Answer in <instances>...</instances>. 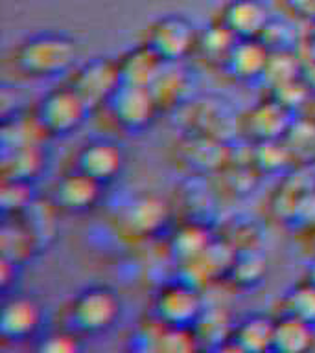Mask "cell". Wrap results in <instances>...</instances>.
Returning a JSON list of instances; mask_svg holds the SVG:
<instances>
[{
    "mask_svg": "<svg viewBox=\"0 0 315 353\" xmlns=\"http://www.w3.org/2000/svg\"><path fill=\"white\" fill-rule=\"evenodd\" d=\"M76 44L59 35H35L19 44L13 63L30 77H54L66 72L76 59Z\"/></svg>",
    "mask_w": 315,
    "mask_h": 353,
    "instance_id": "obj_1",
    "label": "cell"
},
{
    "mask_svg": "<svg viewBox=\"0 0 315 353\" xmlns=\"http://www.w3.org/2000/svg\"><path fill=\"white\" fill-rule=\"evenodd\" d=\"M88 110L79 94L70 85H65L44 94L35 109V118L50 137H63L82 125Z\"/></svg>",
    "mask_w": 315,
    "mask_h": 353,
    "instance_id": "obj_2",
    "label": "cell"
},
{
    "mask_svg": "<svg viewBox=\"0 0 315 353\" xmlns=\"http://www.w3.org/2000/svg\"><path fill=\"white\" fill-rule=\"evenodd\" d=\"M144 44H148L160 59L171 65L195 52L198 32L182 17H162L146 30Z\"/></svg>",
    "mask_w": 315,
    "mask_h": 353,
    "instance_id": "obj_3",
    "label": "cell"
},
{
    "mask_svg": "<svg viewBox=\"0 0 315 353\" xmlns=\"http://www.w3.org/2000/svg\"><path fill=\"white\" fill-rule=\"evenodd\" d=\"M88 109L99 107L109 101L115 90L122 85V74L118 61L94 59L79 66L68 81Z\"/></svg>",
    "mask_w": 315,
    "mask_h": 353,
    "instance_id": "obj_4",
    "label": "cell"
},
{
    "mask_svg": "<svg viewBox=\"0 0 315 353\" xmlns=\"http://www.w3.org/2000/svg\"><path fill=\"white\" fill-rule=\"evenodd\" d=\"M120 303L104 287H93L79 292L70 303V320L83 333H102L109 330L118 319Z\"/></svg>",
    "mask_w": 315,
    "mask_h": 353,
    "instance_id": "obj_5",
    "label": "cell"
},
{
    "mask_svg": "<svg viewBox=\"0 0 315 353\" xmlns=\"http://www.w3.org/2000/svg\"><path fill=\"white\" fill-rule=\"evenodd\" d=\"M111 118L122 129L140 131L153 120L155 112L159 110L157 101L149 88L135 87L122 83L105 103Z\"/></svg>",
    "mask_w": 315,
    "mask_h": 353,
    "instance_id": "obj_6",
    "label": "cell"
},
{
    "mask_svg": "<svg viewBox=\"0 0 315 353\" xmlns=\"http://www.w3.org/2000/svg\"><path fill=\"white\" fill-rule=\"evenodd\" d=\"M203 314L201 296L192 285L171 283L155 298V316L164 325L192 327Z\"/></svg>",
    "mask_w": 315,
    "mask_h": 353,
    "instance_id": "obj_7",
    "label": "cell"
},
{
    "mask_svg": "<svg viewBox=\"0 0 315 353\" xmlns=\"http://www.w3.org/2000/svg\"><path fill=\"white\" fill-rule=\"evenodd\" d=\"M175 153L182 164L195 173H220L231 162L225 140L201 132H187V137L175 143Z\"/></svg>",
    "mask_w": 315,
    "mask_h": 353,
    "instance_id": "obj_8",
    "label": "cell"
},
{
    "mask_svg": "<svg viewBox=\"0 0 315 353\" xmlns=\"http://www.w3.org/2000/svg\"><path fill=\"white\" fill-rule=\"evenodd\" d=\"M292 120L289 110L267 98L245 110L238 118V131L253 143L280 140L286 134Z\"/></svg>",
    "mask_w": 315,
    "mask_h": 353,
    "instance_id": "obj_9",
    "label": "cell"
},
{
    "mask_svg": "<svg viewBox=\"0 0 315 353\" xmlns=\"http://www.w3.org/2000/svg\"><path fill=\"white\" fill-rule=\"evenodd\" d=\"M221 22L234 37L258 39L269 22V13L260 0H229L220 11Z\"/></svg>",
    "mask_w": 315,
    "mask_h": 353,
    "instance_id": "obj_10",
    "label": "cell"
},
{
    "mask_svg": "<svg viewBox=\"0 0 315 353\" xmlns=\"http://www.w3.org/2000/svg\"><path fill=\"white\" fill-rule=\"evenodd\" d=\"M124 165L122 151L107 140H94L83 145L76 154V170L99 184L113 181Z\"/></svg>",
    "mask_w": 315,
    "mask_h": 353,
    "instance_id": "obj_11",
    "label": "cell"
},
{
    "mask_svg": "<svg viewBox=\"0 0 315 353\" xmlns=\"http://www.w3.org/2000/svg\"><path fill=\"white\" fill-rule=\"evenodd\" d=\"M267 59H269V50L258 39H240L227 55L223 68L234 79L251 81L264 76Z\"/></svg>",
    "mask_w": 315,
    "mask_h": 353,
    "instance_id": "obj_12",
    "label": "cell"
},
{
    "mask_svg": "<svg viewBox=\"0 0 315 353\" xmlns=\"http://www.w3.org/2000/svg\"><path fill=\"white\" fill-rule=\"evenodd\" d=\"M41 324V309L32 298L17 296L4 303L0 316V333L10 341H24L35 335Z\"/></svg>",
    "mask_w": 315,
    "mask_h": 353,
    "instance_id": "obj_13",
    "label": "cell"
},
{
    "mask_svg": "<svg viewBox=\"0 0 315 353\" xmlns=\"http://www.w3.org/2000/svg\"><path fill=\"white\" fill-rule=\"evenodd\" d=\"M166 65L168 63H164L148 44L144 43L137 48L129 50L118 59L122 83L144 88H149L157 81V77L164 70Z\"/></svg>",
    "mask_w": 315,
    "mask_h": 353,
    "instance_id": "obj_14",
    "label": "cell"
},
{
    "mask_svg": "<svg viewBox=\"0 0 315 353\" xmlns=\"http://www.w3.org/2000/svg\"><path fill=\"white\" fill-rule=\"evenodd\" d=\"M168 206L157 197L135 199L122 215V225L135 237H148L164 225Z\"/></svg>",
    "mask_w": 315,
    "mask_h": 353,
    "instance_id": "obj_15",
    "label": "cell"
},
{
    "mask_svg": "<svg viewBox=\"0 0 315 353\" xmlns=\"http://www.w3.org/2000/svg\"><path fill=\"white\" fill-rule=\"evenodd\" d=\"M99 186L98 181L74 170L55 184V203L72 212L93 208L99 197Z\"/></svg>",
    "mask_w": 315,
    "mask_h": 353,
    "instance_id": "obj_16",
    "label": "cell"
},
{
    "mask_svg": "<svg viewBox=\"0 0 315 353\" xmlns=\"http://www.w3.org/2000/svg\"><path fill=\"white\" fill-rule=\"evenodd\" d=\"M314 342V325L293 314H282L275 322L273 350L280 352H304Z\"/></svg>",
    "mask_w": 315,
    "mask_h": 353,
    "instance_id": "obj_17",
    "label": "cell"
},
{
    "mask_svg": "<svg viewBox=\"0 0 315 353\" xmlns=\"http://www.w3.org/2000/svg\"><path fill=\"white\" fill-rule=\"evenodd\" d=\"M13 215L15 219L4 221L2 226V250H4V258L21 263L33 250H37L39 245L24 217L21 214Z\"/></svg>",
    "mask_w": 315,
    "mask_h": 353,
    "instance_id": "obj_18",
    "label": "cell"
},
{
    "mask_svg": "<svg viewBox=\"0 0 315 353\" xmlns=\"http://www.w3.org/2000/svg\"><path fill=\"white\" fill-rule=\"evenodd\" d=\"M275 339V322L265 316H253L242 322L232 335L234 346L240 352H264L273 350Z\"/></svg>",
    "mask_w": 315,
    "mask_h": 353,
    "instance_id": "obj_19",
    "label": "cell"
},
{
    "mask_svg": "<svg viewBox=\"0 0 315 353\" xmlns=\"http://www.w3.org/2000/svg\"><path fill=\"white\" fill-rule=\"evenodd\" d=\"M249 164L258 171V175H275L293 164V159L280 138L253 143V149H249Z\"/></svg>",
    "mask_w": 315,
    "mask_h": 353,
    "instance_id": "obj_20",
    "label": "cell"
},
{
    "mask_svg": "<svg viewBox=\"0 0 315 353\" xmlns=\"http://www.w3.org/2000/svg\"><path fill=\"white\" fill-rule=\"evenodd\" d=\"M41 165H43V157L39 145L11 148L6 149L2 173L4 179L28 182L41 171Z\"/></svg>",
    "mask_w": 315,
    "mask_h": 353,
    "instance_id": "obj_21",
    "label": "cell"
},
{
    "mask_svg": "<svg viewBox=\"0 0 315 353\" xmlns=\"http://www.w3.org/2000/svg\"><path fill=\"white\" fill-rule=\"evenodd\" d=\"M236 41L238 39L221 22L216 21L209 28H204V32L198 33L195 52L203 55L204 61L223 66L227 55Z\"/></svg>",
    "mask_w": 315,
    "mask_h": 353,
    "instance_id": "obj_22",
    "label": "cell"
},
{
    "mask_svg": "<svg viewBox=\"0 0 315 353\" xmlns=\"http://www.w3.org/2000/svg\"><path fill=\"white\" fill-rule=\"evenodd\" d=\"M287 151L295 160H309L315 154V120L306 114L293 118L286 134L282 137Z\"/></svg>",
    "mask_w": 315,
    "mask_h": 353,
    "instance_id": "obj_23",
    "label": "cell"
},
{
    "mask_svg": "<svg viewBox=\"0 0 315 353\" xmlns=\"http://www.w3.org/2000/svg\"><path fill=\"white\" fill-rule=\"evenodd\" d=\"M265 274L264 258L256 254L253 248L249 250H240L234 254L231 261V267L227 270V276L238 287H251L258 283Z\"/></svg>",
    "mask_w": 315,
    "mask_h": 353,
    "instance_id": "obj_24",
    "label": "cell"
},
{
    "mask_svg": "<svg viewBox=\"0 0 315 353\" xmlns=\"http://www.w3.org/2000/svg\"><path fill=\"white\" fill-rule=\"evenodd\" d=\"M153 94L157 107H177L181 103L188 92V79L184 74L179 70H170L166 68L160 72L157 81L149 87Z\"/></svg>",
    "mask_w": 315,
    "mask_h": 353,
    "instance_id": "obj_25",
    "label": "cell"
},
{
    "mask_svg": "<svg viewBox=\"0 0 315 353\" xmlns=\"http://www.w3.org/2000/svg\"><path fill=\"white\" fill-rule=\"evenodd\" d=\"M314 96V90L309 88V85L304 81V77H295L289 81L278 83L275 87H269V96L267 98L273 99L275 103L284 107L289 112H303L306 109V105L309 103V99Z\"/></svg>",
    "mask_w": 315,
    "mask_h": 353,
    "instance_id": "obj_26",
    "label": "cell"
},
{
    "mask_svg": "<svg viewBox=\"0 0 315 353\" xmlns=\"http://www.w3.org/2000/svg\"><path fill=\"white\" fill-rule=\"evenodd\" d=\"M300 76H303V63H300L297 50L269 52V59H267L264 76H262V79L267 83V87H275L278 83L289 81V79Z\"/></svg>",
    "mask_w": 315,
    "mask_h": 353,
    "instance_id": "obj_27",
    "label": "cell"
},
{
    "mask_svg": "<svg viewBox=\"0 0 315 353\" xmlns=\"http://www.w3.org/2000/svg\"><path fill=\"white\" fill-rule=\"evenodd\" d=\"M171 245H173L175 256H179L182 261H192L210 247L209 232L198 223H190L177 232Z\"/></svg>",
    "mask_w": 315,
    "mask_h": 353,
    "instance_id": "obj_28",
    "label": "cell"
},
{
    "mask_svg": "<svg viewBox=\"0 0 315 353\" xmlns=\"http://www.w3.org/2000/svg\"><path fill=\"white\" fill-rule=\"evenodd\" d=\"M21 215L32 228L33 236L37 239V245H46L50 237L54 236V214L52 204L44 201H32L26 208L22 210Z\"/></svg>",
    "mask_w": 315,
    "mask_h": 353,
    "instance_id": "obj_29",
    "label": "cell"
},
{
    "mask_svg": "<svg viewBox=\"0 0 315 353\" xmlns=\"http://www.w3.org/2000/svg\"><path fill=\"white\" fill-rule=\"evenodd\" d=\"M284 303H286L284 314H293L315 325V287L312 283L306 280L298 283L292 292H287Z\"/></svg>",
    "mask_w": 315,
    "mask_h": 353,
    "instance_id": "obj_30",
    "label": "cell"
},
{
    "mask_svg": "<svg viewBox=\"0 0 315 353\" xmlns=\"http://www.w3.org/2000/svg\"><path fill=\"white\" fill-rule=\"evenodd\" d=\"M258 41L264 44L269 52H286V50H297V39L292 26H287L286 22L271 21L264 28V32L260 33Z\"/></svg>",
    "mask_w": 315,
    "mask_h": 353,
    "instance_id": "obj_31",
    "label": "cell"
},
{
    "mask_svg": "<svg viewBox=\"0 0 315 353\" xmlns=\"http://www.w3.org/2000/svg\"><path fill=\"white\" fill-rule=\"evenodd\" d=\"M32 203V195L28 190V182L4 179L2 184V206L6 214H21L28 204Z\"/></svg>",
    "mask_w": 315,
    "mask_h": 353,
    "instance_id": "obj_32",
    "label": "cell"
},
{
    "mask_svg": "<svg viewBox=\"0 0 315 353\" xmlns=\"http://www.w3.org/2000/svg\"><path fill=\"white\" fill-rule=\"evenodd\" d=\"M39 350L48 353H70L79 350V344H77V336L74 333L57 331V333L46 336V341L41 342Z\"/></svg>",
    "mask_w": 315,
    "mask_h": 353,
    "instance_id": "obj_33",
    "label": "cell"
},
{
    "mask_svg": "<svg viewBox=\"0 0 315 353\" xmlns=\"http://www.w3.org/2000/svg\"><path fill=\"white\" fill-rule=\"evenodd\" d=\"M282 8L295 19H315V0H278Z\"/></svg>",
    "mask_w": 315,
    "mask_h": 353,
    "instance_id": "obj_34",
    "label": "cell"
},
{
    "mask_svg": "<svg viewBox=\"0 0 315 353\" xmlns=\"http://www.w3.org/2000/svg\"><path fill=\"white\" fill-rule=\"evenodd\" d=\"M300 114H306V116H309V118H314V120H315V94L312 96L309 103L306 105V109H304Z\"/></svg>",
    "mask_w": 315,
    "mask_h": 353,
    "instance_id": "obj_35",
    "label": "cell"
},
{
    "mask_svg": "<svg viewBox=\"0 0 315 353\" xmlns=\"http://www.w3.org/2000/svg\"><path fill=\"white\" fill-rule=\"evenodd\" d=\"M306 281L315 287V261L308 267V272H306Z\"/></svg>",
    "mask_w": 315,
    "mask_h": 353,
    "instance_id": "obj_36",
    "label": "cell"
}]
</instances>
